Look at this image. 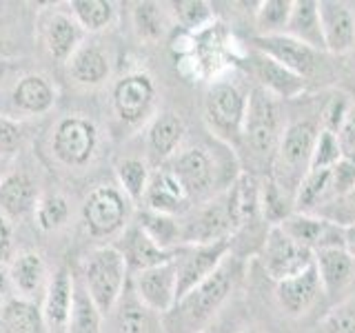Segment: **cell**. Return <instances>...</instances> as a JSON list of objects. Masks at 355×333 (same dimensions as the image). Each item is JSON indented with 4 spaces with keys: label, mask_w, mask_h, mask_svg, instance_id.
<instances>
[{
    "label": "cell",
    "mask_w": 355,
    "mask_h": 333,
    "mask_svg": "<svg viewBox=\"0 0 355 333\" xmlns=\"http://www.w3.org/2000/svg\"><path fill=\"white\" fill-rule=\"evenodd\" d=\"M240 275V262L229 253L225 262L211 273L207 280L196 284L178 302L160 316L164 333H202L209 322L227 302L236 289Z\"/></svg>",
    "instance_id": "obj_1"
},
{
    "label": "cell",
    "mask_w": 355,
    "mask_h": 333,
    "mask_svg": "<svg viewBox=\"0 0 355 333\" xmlns=\"http://www.w3.org/2000/svg\"><path fill=\"white\" fill-rule=\"evenodd\" d=\"M282 131L284 125L277 98L262 87H253L247 96V118L242 131V144L249 149L251 158L260 164H273Z\"/></svg>",
    "instance_id": "obj_2"
},
{
    "label": "cell",
    "mask_w": 355,
    "mask_h": 333,
    "mask_svg": "<svg viewBox=\"0 0 355 333\" xmlns=\"http://www.w3.org/2000/svg\"><path fill=\"white\" fill-rule=\"evenodd\" d=\"M80 280L105 318L114 314L118 300L122 298L131 280V273L116 244H105V247L94 249L85 258Z\"/></svg>",
    "instance_id": "obj_3"
},
{
    "label": "cell",
    "mask_w": 355,
    "mask_h": 333,
    "mask_svg": "<svg viewBox=\"0 0 355 333\" xmlns=\"http://www.w3.org/2000/svg\"><path fill=\"white\" fill-rule=\"evenodd\" d=\"M244 118H247V94L236 83L218 80L205 94V122L209 131L227 147H240Z\"/></svg>",
    "instance_id": "obj_4"
},
{
    "label": "cell",
    "mask_w": 355,
    "mask_h": 333,
    "mask_svg": "<svg viewBox=\"0 0 355 333\" xmlns=\"http://www.w3.org/2000/svg\"><path fill=\"white\" fill-rule=\"evenodd\" d=\"M133 203L114 185H98L87 194L83 203V225L96 240H109L122 236L131 225Z\"/></svg>",
    "instance_id": "obj_5"
},
{
    "label": "cell",
    "mask_w": 355,
    "mask_h": 333,
    "mask_svg": "<svg viewBox=\"0 0 355 333\" xmlns=\"http://www.w3.org/2000/svg\"><path fill=\"white\" fill-rule=\"evenodd\" d=\"M98 127L85 116H67L58 120L51 136V151L64 166H85L96 155Z\"/></svg>",
    "instance_id": "obj_6"
},
{
    "label": "cell",
    "mask_w": 355,
    "mask_h": 333,
    "mask_svg": "<svg viewBox=\"0 0 355 333\" xmlns=\"http://www.w3.org/2000/svg\"><path fill=\"white\" fill-rule=\"evenodd\" d=\"M262 266L273 282H282L286 278L306 271L313 264V251L295 244L280 227H269L262 242Z\"/></svg>",
    "instance_id": "obj_7"
},
{
    "label": "cell",
    "mask_w": 355,
    "mask_h": 333,
    "mask_svg": "<svg viewBox=\"0 0 355 333\" xmlns=\"http://www.w3.org/2000/svg\"><path fill=\"white\" fill-rule=\"evenodd\" d=\"M111 105L125 125H142L155 107V83L149 74L133 71L122 76L111 92Z\"/></svg>",
    "instance_id": "obj_8"
},
{
    "label": "cell",
    "mask_w": 355,
    "mask_h": 333,
    "mask_svg": "<svg viewBox=\"0 0 355 333\" xmlns=\"http://www.w3.org/2000/svg\"><path fill=\"white\" fill-rule=\"evenodd\" d=\"M318 133H320V125H315L313 120L288 122L282 131L273 164L277 169L286 171L288 178H295V185H300L302 176L309 171L311 153H313Z\"/></svg>",
    "instance_id": "obj_9"
},
{
    "label": "cell",
    "mask_w": 355,
    "mask_h": 333,
    "mask_svg": "<svg viewBox=\"0 0 355 333\" xmlns=\"http://www.w3.org/2000/svg\"><path fill=\"white\" fill-rule=\"evenodd\" d=\"M229 253H231V240L182 247L180 255H178V287H175L178 298H175V302L187 291H191L196 284L207 280V278L225 262Z\"/></svg>",
    "instance_id": "obj_10"
},
{
    "label": "cell",
    "mask_w": 355,
    "mask_h": 333,
    "mask_svg": "<svg viewBox=\"0 0 355 333\" xmlns=\"http://www.w3.org/2000/svg\"><path fill=\"white\" fill-rule=\"evenodd\" d=\"M182 225V247H191V244H211L220 240L233 238V225L227 214L225 196H218L209 200L198 211H193Z\"/></svg>",
    "instance_id": "obj_11"
},
{
    "label": "cell",
    "mask_w": 355,
    "mask_h": 333,
    "mask_svg": "<svg viewBox=\"0 0 355 333\" xmlns=\"http://www.w3.org/2000/svg\"><path fill=\"white\" fill-rule=\"evenodd\" d=\"M131 287L138 300L149 311L164 316L175 305V287H178V258L153 266V269L140 271L131 275Z\"/></svg>",
    "instance_id": "obj_12"
},
{
    "label": "cell",
    "mask_w": 355,
    "mask_h": 333,
    "mask_svg": "<svg viewBox=\"0 0 355 333\" xmlns=\"http://www.w3.org/2000/svg\"><path fill=\"white\" fill-rule=\"evenodd\" d=\"M142 205L144 209L155 211V214L180 218L187 211H191L193 200L187 194L182 182L175 178V173L166 164H162V166H155L151 171Z\"/></svg>",
    "instance_id": "obj_13"
},
{
    "label": "cell",
    "mask_w": 355,
    "mask_h": 333,
    "mask_svg": "<svg viewBox=\"0 0 355 333\" xmlns=\"http://www.w3.org/2000/svg\"><path fill=\"white\" fill-rule=\"evenodd\" d=\"M253 49L264 56H269L277 65L286 67L288 71L297 74L300 78H306L315 71L318 67V51H313L300 40L291 38L288 33H275V36H255Z\"/></svg>",
    "instance_id": "obj_14"
},
{
    "label": "cell",
    "mask_w": 355,
    "mask_h": 333,
    "mask_svg": "<svg viewBox=\"0 0 355 333\" xmlns=\"http://www.w3.org/2000/svg\"><path fill=\"white\" fill-rule=\"evenodd\" d=\"M166 166L182 182L191 200L207 196L216 182V162L202 147H189L175 153Z\"/></svg>",
    "instance_id": "obj_15"
},
{
    "label": "cell",
    "mask_w": 355,
    "mask_h": 333,
    "mask_svg": "<svg viewBox=\"0 0 355 333\" xmlns=\"http://www.w3.org/2000/svg\"><path fill=\"white\" fill-rule=\"evenodd\" d=\"M280 229L295 244L309 251H320L329 247H344V229L315 214H293L288 216Z\"/></svg>",
    "instance_id": "obj_16"
},
{
    "label": "cell",
    "mask_w": 355,
    "mask_h": 333,
    "mask_svg": "<svg viewBox=\"0 0 355 333\" xmlns=\"http://www.w3.org/2000/svg\"><path fill=\"white\" fill-rule=\"evenodd\" d=\"M71 305H73V273L60 266L49 278L47 291L42 296V327L47 333H69L71 320Z\"/></svg>",
    "instance_id": "obj_17"
},
{
    "label": "cell",
    "mask_w": 355,
    "mask_h": 333,
    "mask_svg": "<svg viewBox=\"0 0 355 333\" xmlns=\"http://www.w3.org/2000/svg\"><path fill=\"white\" fill-rule=\"evenodd\" d=\"M116 249L122 253V258H125V262H127V269L133 275V273L147 271V269H153V266H160V264L175 260L178 255H180L182 247L175 249V251L160 249L158 244H155L147 233L142 231V227L138 225V222H131V225L122 231Z\"/></svg>",
    "instance_id": "obj_18"
},
{
    "label": "cell",
    "mask_w": 355,
    "mask_h": 333,
    "mask_svg": "<svg viewBox=\"0 0 355 333\" xmlns=\"http://www.w3.org/2000/svg\"><path fill=\"white\" fill-rule=\"evenodd\" d=\"M320 27L324 47L331 53H347L355 47V14L340 0H320L318 3Z\"/></svg>",
    "instance_id": "obj_19"
},
{
    "label": "cell",
    "mask_w": 355,
    "mask_h": 333,
    "mask_svg": "<svg viewBox=\"0 0 355 333\" xmlns=\"http://www.w3.org/2000/svg\"><path fill=\"white\" fill-rule=\"evenodd\" d=\"M320 293H324V291H322V282H320L315 264H311L306 271L297 273L293 278L275 282L277 305H280V309L291 318H300V316H304L306 311H311V307L320 300Z\"/></svg>",
    "instance_id": "obj_20"
},
{
    "label": "cell",
    "mask_w": 355,
    "mask_h": 333,
    "mask_svg": "<svg viewBox=\"0 0 355 333\" xmlns=\"http://www.w3.org/2000/svg\"><path fill=\"white\" fill-rule=\"evenodd\" d=\"M184 133H187V125L175 111H162V114L155 116L147 129L149 164L162 166L169 162L180 151Z\"/></svg>",
    "instance_id": "obj_21"
},
{
    "label": "cell",
    "mask_w": 355,
    "mask_h": 333,
    "mask_svg": "<svg viewBox=\"0 0 355 333\" xmlns=\"http://www.w3.org/2000/svg\"><path fill=\"white\" fill-rule=\"evenodd\" d=\"M7 271H9V284L16 289L18 298L33 302V298L40 293L44 296V291H47L51 275L47 273V264H44V258L38 251L16 253L7 264Z\"/></svg>",
    "instance_id": "obj_22"
},
{
    "label": "cell",
    "mask_w": 355,
    "mask_h": 333,
    "mask_svg": "<svg viewBox=\"0 0 355 333\" xmlns=\"http://www.w3.org/2000/svg\"><path fill=\"white\" fill-rule=\"evenodd\" d=\"M227 214L233 231H240L260 216V182L249 171H240L225 194Z\"/></svg>",
    "instance_id": "obj_23"
},
{
    "label": "cell",
    "mask_w": 355,
    "mask_h": 333,
    "mask_svg": "<svg viewBox=\"0 0 355 333\" xmlns=\"http://www.w3.org/2000/svg\"><path fill=\"white\" fill-rule=\"evenodd\" d=\"M83 29L73 20L71 14L64 11H53L42 25V40L49 56L58 62H69L71 56L80 49L83 44Z\"/></svg>",
    "instance_id": "obj_24"
},
{
    "label": "cell",
    "mask_w": 355,
    "mask_h": 333,
    "mask_svg": "<svg viewBox=\"0 0 355 333\" xmlns=\"http://www.w3.org/2000/svg\"><path fill=\"white\" fill-rule=\"evenodd\" d=\"M322 291L327 296L342 293L355 280V260L344 247H329L313 253Z\"/></svg>",
    "instance_id": "obj_25"
},
{
    "label": "cell",
    "mask_w": 355,
    "mask_h": 333,
    "mask_svg": "<svg viewBox=\"0 0 355 333\" xmlns=\"http://www.w3.org/2000/svg\"><path fill=\"white\" fill-rule=\"evenodd\" d=\"M249 60H251L253 76L258 78V83H260L258 87L266 89L273 98L288 100V98H297L304 92V78L288 71L282 65H277L275 60L269 58V56L253 49Z\"/></svg>",
    "instance_id": "obj_26"
},
{
    "label": "cell",
    "mask_w": 355,
    "mask_h": 333,
    "mask_svg": "<svg viewBox=\"0 0 355 333\" xmlns=\"http://www.w3.org/2000/svg\"><path fill=\"white\" fill-rule=\"evenodd\" d=\"M38 185L22 171H9L0 182V211L9 220H20L38 207Z\"/></svg>",
    "instance_id": "obj_27"
},
{
    "label": "cell",
    "mask_w": 355,
    "mask_h": 333,
    "mask_svg": "<svg viewBox=\"0 0 355 333\" xmlns=\"http://www.w3.org/2000/svg\"><path fill=\"white\" fill-rule=\"evenodd\" d=\"M11 103L20 114L42 116L55 105V87L49 83V78L40 74H27L16 83L14 92H11Z\"/></svg>",
    "instance_id": "obj_28"
},
{
    "label": "cell",
    "mask_w": 355,
    "mask_h": 333,
    "mask_svg": "<svg viewBox=\"0 0 355 333\" xmlns=\"http://www.w3.org/2000/svg\"><path fill=\"white\" fill-rule=\"evenodd\" d=\"M291 38L300 40L313 51H327L324 38H322V27H320V14H318V3L315 0H293L291 16H288L286 31Z\"/></svg>",
    "instance_id": "obj_29"
},
{
    "label": "cell",
    "mask_w": 355,
    "mask_h": 333,
    "mask_svg": "<svg viewBox=\"0 0 355 333\" xmlns=\"http://www.w3.org/2000/svg\"><path fill=\"white\" fill-rule=\"evenodd\" d=\"M109 58L107 53L98 47V44H80L71 60H69V74L76 83L80 85H100L109 78Z\"/></svg>",
    "instance_id": "obj_30"
},
{
    "label": "cell",
    "mask_w": 355,
    "mask_h": 333,
    "mask_svg": "<svg viewBox=\"0 0 355 333\" xmlns=\"http://www.w3.org/2000/svg\"><path fill=\"white\" fill-rule=\"evenodd\" d=\"M40 309L22 298H11L0 307V333H42Z\"/></svg>",
    "instance_id": "obj_31"
},
{
    "label": "cell",
    "mask_w": 355,
    "mask_h": 333,
    "mask_svg": "<svg viewBox=\"0 0 355 333\" xmlns=\"http://www.w3.org/2000/svg\"><path fill=\"white\" fill-rule=\"evenodd\" d=\"M136 222L142 227V231L147 233V236L155 244H158L160 249L175 251V249L182 247V225H180V218L155 214V211L142 209Z\"/></svg>",
    "instance_id": "obj_32"
},
{
    "label": "cell",
    "mask_w": 355,
    "mask_h": 333,
    "mask_svg": "<svg viewBox=\"0 0 355 333\" xmlns=\"http://www.w3.org/2000/svg\"><path fill=\"white\" fill-rule=\"evenodd\" d=\"M69 333H103V314L85 289L83 280L73 275V305Z\"/></svg>",
    "instance_id": "obj_33"
},
{
    "label": "cell",
    "mask_w": 355,
    "mask_h": 333,
    "mask_svg": "<svg viewBox=\"0 0 355 333\" xmlns=\"http://www.w3.org/2000/svg\"><path fill=\"white\" fill-rule=\"evenodd\" d=\"M151 171L153 169L149 160H142V158H125L116 164V180H118L120 191L125 194L133 205L142 203Z\"/></svg>",
    "instance_id": "obj_34"
},
{
    "label": "cell",
    "mask_w": 355,
    "mask_h": 333,
    "mask_svg": "<svg viewBox=\"0 0 355 333\" xmlns=\"http://www.w3.org/2000/svg\"><path fill=\"white\" fill-rule=\"evenodd\" d=\"M149 314L151 311L144 307L136 291H133L131 280L125 289V293L118 300V305L114 309L116 327L120 333H147L149 329Z\"/></svg>",
    "instance_id": "obj_35"
},
{
    "label": "cell",
    "mask_w": 355,
    "mask_h": 333,
    "mask_svg": "<svg viewBox=\"0 0 355 333\" xmlns=\"http://www.w3.org/2000/svg\"><path fill=\"white\" fill-rule=\"evenodd\" d=\"M260 214L269 227H280L293 214V200L286 198V189L275 178H264L260 182Z\"/></svg>",
    "instance_id": "obj_36"
},
{
    "label": "cell",
    "mask_w": 355,
    "mask_h": 333,
    "mask_svg": "<svg viewBox=\"0 0 355 333\" xmlns=\"http://www.w3.org/2000/svg\"><path fill=\"white\" fill-rule=\"evenodd\" d=\"M69 7L73 20L89 33L107 29L116 18V5L109 0H71Z\"/></svg>",
    "instance_id": "obj_37"
},
{
    "label": "cell",
    "mask_w": 355,
    "mask_h": 333,
    "mask_svg": "<svg viewBox=\"0 0 355 333\" xmlns=\"http://www.w3.org/2000/svg\"><path fill=\"white\" fill-rule=\"evenodd\" d=\"M133 27H136L138 38L144 42L160 40L169 22H166V11L160 3H138L133 7Z\"/></svg>",
    "instance_id": "obj_38"
},
{
    "label": "cell",
    "mask_w": 355,
    "mask_h": 333,
    "mask_svg": "<svg viewBox=\"0 0 355 333\" xmlns=\"http://www.w3.org/2000/svg\"><path fill=\"white\" fill-rule=\"evenodd\" d=\"M173 7V18L184 31L191 33H202L209 27H214V7L205 0H178L171 5Z\"/></svg>",
    "instance_id": "obj_39"
},
{
    "label": "cell",
    "mask_w": 355,
    "mask_h": 333,
    "mask_svg": "<svg viewBox=\"0 0 355 333\" xmlns=\"http://www.w3.org/2000/svg\"><path fill=\"white\" fill-rule=\"evenodd\" d=\"M293 0H264L255 9V29L258 36H275V33H284L288 25V16H291Z\"/></svg>",
    "instance_id": "obj_40"
},
{
    "label": "cell",
    "mask_w": 355,
    "mask_h": 333,
    "mask_svg": "<svg viewBox=\"0 0 355 333\" xmlns=\"http://www.w3.org/2000/svg\"><path fill=\"white\" fill-rule=\"evenodd\" d=\"M33 216H36V225L42 231H58L69 220V203L60 194H47L38 200Z\"/></svg>",
    "instance_id": "obj_41"
},
{
    "label": "cell",
    "mask_w": 355,
    "mask_h": 333,
    "mask_svg": "<svg viewBox=\"0 0 355 333\" xmlns=\"http://www.w3.org/2000/svg\"><path fill=\"white\" fill-rule=\"evenodd\" d=\"M315 216L324 218V220L333 222V225H338L342 229L353 227L355 225V187L351 189V191L344 194V196L333 198L331 203L322 205L315 211Z\"/></svg>",
    "instance_id": "obj_42"
},
{
    "label": "cell",
    "mask_w": 355,
    "mask_h": 333,
    "mask_svg": "<svg viewBox=\"0 0 355 333\" xmlns=\"http://www.w3.org/2000/svg\"><path fill=\"white\" fill-rule=\"evenodd\" d=\"M340 160H342V149H340L338 136L331 131L320 129L313 153H311L309 169H333Z\"/></svg>",
    "instance_id": "obj_43"
},
{
    "label": "cell",
    "mask_w": 355,
    "mask_h": 333,
    "mask_svg": "<svg viewBox=\"0 0 355 333\" xmlns=\"http://www.w3.org/2000/svg\"><path fill=\"white\" fill-rule=\"evenodd\" d=\"M322 333H355V298L336 305L322 320Z\"/></svg>",
    "instance_id": "obj_44"
},
{
    "label": "cell",
    "mask_w": 355,
    "mask_h": 333,
    "mask_svg": "<svg viewBox=\"0 0 355 333\" xmlns=\"http://www.w3.org/2000/svg\"><path fill=\"white\" fill-rule=\"evenodd\" d=\"M351 107H353V103H351V98L347 94L333 96L327 103V107L322 109L320 129L322 131H331V133H336V136H338V131L342 129V125H344V120H347Z\"/></svg>",
    "instance_id": "obj_45"
},
{
    "label": "cell",
    "mask_w": 355,
    "mask_h": 333,
    "mask_svg": "<svg viewBox=\"0 0 355 333\" xmlns=\"http://www.w3.org/2000/svg\"><path fill=\"white\" fill-rule=\"evenodd\" d=\"M25 142V131L18 120L0 116V158L11 160Z\"/></svg>",
    "instance_id": "obj_46"
},
{
    "label": "cell",
    "mask_w": 355,
    "mask_h": 333,
    "mask_svg": "<svg viewBox=\"0 0 355 333\" xmlns=\"http://www.w3.org/2000/svg\"><path fill=\"white\" fill-rule=\"evenodd\" d=\"M353 187H355V162L349 158H342L331 169V200L344 196L347 191H351Z\"/></svg>",
    "instance_id": "obj_47"
},
{
    "label": "cell",
    "mask_w": 355,
    "mask_h": 333,
    "mask_svg": "<svg viewBox=\"0 0 355 333\" xmlns=\"http://www.w3.org/2000/svg\"><path fill=\"white\" fill-rule=\"evenodd\" d=\"M338 142L342 149V158H349L355 162V103L349 111L347 120H344L342 129L338 131Z\"/></svg>",
    "instance_id": "obj_48"
},
{
    "label": "cell",
    "mask_w": 355,
    "mask_h": 333,
    "mask_svg": "<svg viewBox=\"0 0 355 333\" xmlns=\"http://www.w3.org/2000/svg\"><path fill=\"white\" fill-rule=\"evenodd\" d=\"M14 229H11V220L3 216L0 211V262H5L9 258H14Z\"/></svg>",
    "instance_id": "obj_49"
},
{
    "label": "cell",
    "mask_w": 355,
    "mask_h": 333,
    "mask_svg": "<svg viewBox=\"0 0 355 333\" xmlns=\"http://www.w3.org/2000/svg\"><path fill=\"white\" fill-rule=\"evenodd\" d=\"M7 289H9V271H7V264L0 262V305L7 296Z\"/></svg>",
    "instance_id": "obj_50"
},
{
    "label": "cell",
    "mask_w": 355,
    "mask_h": 333,
    "mask_svg": "<svg viewBox=\"0 0 355 333\" xmlns=\"http://www.w3.org/2000/svg\"><path fill=\"white\" fill-rule=\"evenodd\" d=\"M344 249H347L355 260V225L344 229Z\"/></svg>",
    "instance_id": "obj_51"
},
{
    "label": "cell",
    "mask_w": 355,
    "mask_h": 333,
    "mask_svg": "<svg viewBox=\"0 0 355 333\" xmlns=\"http://www.w3.org/2000/svg\"><path fill=\"white\" fill-rule=\"evenodd\" d=\"M7 166H9V160H5V158H0V182H3V178L9 173V169H7Z\"/></svg>",
    "instance_id": "obj_52"
},
{
    "label": "cell",
    "mask_w": 355,
    "mask_h": 333,
    "mask_svg": "<svg viewBox=\"0 0 355 333\" xmlns=\"http://www.w3.org/2000/svg\"><path fill=\"white\" fill-rule=\"evenodd\" d=\"M240 333H262L260 329H255V327H247V329H242Z\"/></svg>",
    "instance_id": "obj_53"
},
{
    "label": "cell",
    "mask_w": 355,
    "mask_h": 333,
    "mask_svg": "<svg viewBox=\"0 0 355 333\" xmlns=\"http://www.w3.org/2000/svg\"><path fill=\"white\" fill-rule=\"evenodd\" d=\"M0 76H3V69H0Z\"/></svg>",
    "instance_id": "obj_54"
},
{
    "label": "cell",
    "mask_w": 355,
    "mask_h": 333,
    "mask_svg": "<svg viewBox=\"0 0 355 333\" xmlns=\"http://www.w3.org/2000/svg\"><path fill=\"white\" fill-rule=\"evenodd\" d=\"M202 333H209V331H202Z\"/></svg>",
    "instance_id": "obj_55"
}]
</instances>
